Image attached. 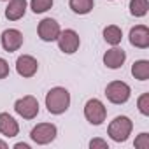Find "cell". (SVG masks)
Instances as JSON below:
<instances>
[{
    "label": "cell",
    "instance_id": "cell-8",
    "mask_svg": "<svg viewBox=\"0 0 149 149\" xmlns=\"http://www.w3.org/2000/svg\"><path fill=\"white\" fill-rule=\"evenodd\" d=\"M60 25L54 21V19H51V18H46V19H42L40 23H39V37L44 40V42H53V40H56L58 39V35H60Z\"/></svg>",
    "mask_w": 149,
    "mask_h": 149
},
{
    "label": "cell",
    "instance_id": "cell-13",
    "mask_svg": "<svg viewBox=\"0 0 149 149\" xmlns=\"http://www.w3.org/2000/svg\"><path fill=\"white\" fill-rule=\"evenodd\" d=\"M125 60H126V53L123 49H119V47H112V49H109L104 54V63L109 68H119V67H123Z\"/></svg>",
    "mask_w": 149,
    "mask_h": 149
},
{
    "label": "cell",
    "instance_id": "cell-15",
    "mask_svg": "<svg viewBox=\"0 0 149 149\" xmlns=\"http://www.w3.org/2000/svg\"><path fill=\"white\" fill-rule=\"evenodd\" d=\"M132 74L139 81H147L149 79V61L147 60H139L132 65Z\"/></svg>",
    "mask_w": 149,
    "mask_h": 149
},
{
    "label": "cell",
    "instance_id": "cell-18",
    "mask_svg": "<svg viewBox=\"0 0 149 149\" xmlns=\"http://www.w3.org/2000/svg\"><path fill=\"white\" fill-rule=\"evenodd\" d=\"M147 9H149L147 0H130V13H132V16H137V18L146 16Z\"/></svg>",
    "mask_w": 149,
    "mask_h": 149
},
{
    "label": "cell",
    "instance_id": "cell-17",
    "mask_svg": "<svg viewBox=\"0 0 149 149\" xmlns=\"http://www.w3.org/2000/svg\"><path fill=\"white\" fill-rule=\"evenodd\" d=\"M68 6L76 14H88V13H91L95 2L93 0H70Z\"/></svg>",
    "mask_w": 149,
    "mask_h": 149
},
{
    "label": "cell",
    "instance_id": "cell-3",
    "mask_svg": "<svg viewBox=\"0 0 149 149\" xmlns=\"http://www.w3.org/2000/svg\"><path fill=\"white\" fill-rule=\"evenodd\" d=\"M130 93H132L130 86L123 81H112L105 88V97L112 104H125L130 98Z\"/></svg>",
    "mask_w": 149,
    "mask_h": 149
},
{
    "label": "cell",
    "instance_id": "cell-23",
    "mask_svg": "<svg viewBox=\"0 0 149 149\" xmlns=\"http://www.w3.org/2000/svg\"><path fill=\"white\" fill-rule=\"evenodd\" d=\"M90 147H91V149H97V147H100V149H109L107 142L102 140V139H93V140L90 142Z\"/></svg>",
    "mask_w": 149,
    "mask_h": 149
},
{
    "label": "cell",
    "instance_id": "cell-7",
    "mask_svg": "<svg viewBox=\"0 0 149 149\" xmlns=\"http://www.w3.org/2000/svg\"><path fill=\"white\" fill-rule=\"evenodd\" d=\"M58 46L63 53L67 54H72V53H76L79 49V35L74 32V30H65V32H60L58 35Z\"/></svg>",
    "mask_w": 149,
    "mask_h": 149
},
{
    "label": "cell",
    "instance_id": "cell-10",
    "mask_svg": "<svg viewBox=\"0 0 149 149\" xmlns=\"http://www.w3.org/2000/svg\"><path fill=\"white\" fill-rule=\"evenodd\" d=\"M39 68V63L33 56H28V54H23L16 60V70L21 77H33L35 72Z\"/></svg>",
    "mask_w": 149,
    "mask_h": 149
},
{
    "label": "cell",
    "instance_id": "cell-16",
    "mask_svg": "<svg viewBox=\"0 0 149 149\" xmlns=\"http://www.w3.org/2000/svg\"><path fill=\"white\" fill-rule=\"evenodd\" d=\"M104 39H105V42H109L111 46H118V44L121 42V39H123L121 28L116 26V25L105 26V30H104Z\"/></svg>",
    "mask_w": 149,
    "mask_h": 149
},
{
    "label": "cell",
    "instance_id": "cell-21",
    "mask_svg": "<svg viewBox=\"0 0 149 149\" xmlns=\"http://www.w3.org/2000/svg\"><path fill=\"white\" fill-rule=\"evenodd\" d=\"M135 147L137 149H149V135L147 133H140L135 139Z\"/></svg>",
    "mask_w": 149,
    "mask_h": 149
},
{
    "label": "cell",
    "instance_id": "cell-14",
    "mask_svg": "<svg viewBox=\"0 0 149 149\" xmlns=\"http://www.w3.org/2000/svg\"><path fill=\"white\" fill-rule=\"evenodd\" d=\"M18 132H19V126L13 116H9L7 112L0 114V133L4 137H16Z\"/></svg>",
    "mask_w": 149,
    "mask_h": 149
},
{
    "label": "cell",
    "instance_id": "cell-22",
    "mask_svg": "<svg viewBox=\"0 0 149 149\" xmlns=\"http://www.w3.org/2000/svg\"><path fill=\"white\" fill-rule=\"evenodd\" d=\"M7 76H9V63L4 58H0V79H6Z\"/></svg>",
    "mask_w": 149,
    "mask_h": 149
},
{
    "label": "cell",
    "instance_id": "cell-20",
    "mask_svg": "<svg viewBox=\"0 0 149 149\" xmlns=\"http://www.w3.org/2000/svg\"><path fill=\"white\" fill-rule=\"evenodd\" d=\"M137 105H139V111H140L144 116H149V93L140 95V97H139Z\"/></svg>",
    "mask_w": 149,
    "mask_h": 149
},
{
    "label": "cell",
    "instance_id": "cell-19",
    "mask_svg": "<svg viewBox=\"0 0 149 149\" xmlns=\"http://www.w3.org/2000/svg\"><path fill=\"white\" fill-rule=\"evenodd\" d=\"M30 7L35 14H40V13H46L53 7V0H32Z\"/></svg>",
    "mask_w": 149,
    "mask_h": 149
},
{
    "label": "cell",
    "instance_id": "cell-9",
    "mask_svg": "<svg viewBox=\"0 0 149 149\" xmlns=\"http://www.w3.org/2000/svg\"><path fill=\"white\" fill-rule=\"evenodd\" d=\"M23 46V33L19 30H14V28H9L2 33V47L7 51V53H13V51H18L19 47Z\"/></svg>",
    "mask_w": 149,
    "mask_h": 149
},
{
    "label": "cell",
    "instance_id": "cell-25",
    "mask_svg": "<svg viewBox=\"0 0 149 149\" xmlns=\"http://www.w3.org/2000/svg\"><path fill=\"white\" fill-rule=\"evenodd\" d=\"M0 147H2V149H6V147H7V144H6V142H2V140H0Z\"/></svg>",
    "mask_w": 149,
    "mask_h": 149
},
{
    "label": "cell",
    "instance_id": "cell-12",
    "mask_svg": "<svg viewBox=\"0 0 149 149\" xmlns=\"http://www.w3.org/2000/svg\"><path fill=\"white\" fill-rule=\"evenodd\" d=\"M26 13V0H9V6L6 7V18L9 21H18Z\"/></svg>",
    "mask_w": 149,
    "mask_h": 149
},
{
    "label": "cell",
    "instance_id": "cell-2",
    "mask_svg": "<svg viewBox=\"0 0 149 149\" xmlns=\"http://www.w3.org/2000/svg\"><path fill=\"white\" fill-rule=\"evenodd\" d=\"M132 128H133V123L130 121V118L118 116V118H114V121H111V125L107 128V133L111 135L112 140L125 142L128 139V135L132 133Z\"/></svg>",
    "mask_w": 149,
    "mask_h": 149
},
{
    "label": "cell",
    "instance_id": "cell-4",
    "mask_svg": "<svg viewBox=\"0 0 149 149\" xmlns=\"http://www.w3.org/2000/svg\"><path fill=\"white\" fill-rule=\"evenodd\" d=\"M84 116L91 125H102L105 121L107 116V109L104 107V104L98 98H91L86 102L84 105Z\"/></svg>",
    "mask_w": 149,
    "mask_h": 149
},
{
    "label": "cell",
    "instance_id": "cell-11",
    "mask_svg": "<svg viewBox=\"0 0 149 149\" xmlns=\"http://www.w3.org/2000/svg\"><path fill=\"white\" fill-rule=\"evenodd\" d=\"M130 44L139 47V49H146L149 47V28L144 25H137L130 30Z\"/></svg>",
    "mask_w": 149,
    "mask_h": 149
},
{
    "label": "cell",
    "instance_id": "cell-1",
    "mask_svg": "<svg viewBox=\"0 0 149 149\" xmlns=\"http://www.w3.org/2000/svg\"><path fill=\"white\" fill-rule=\"evenodd\" d=\"M70 105V93L65 88H53L46 95V107L51 114H63Z\"/></svg>",
    "mask_w": 149,
    "mask_h": 149
},
{
    "label": "cell",
    "instance_id": "cell-6",
    "mask_svg": "<svg viewBox=\"0 0 149 149\" xmlns=\"http://www.w3.org/2000/svg\"><path fill=\"white\" fill-rule=\"evenodd\" d=\"M30 137L35 144H49L56 137V126L51 123H40L32 130Z\"/></svg>",
    "mask_w": 149,
    "mask_h": 149
},
{
    "label": "cell",
    "instance_id": "cell-24",
    "mask_svg": "<svg viewBox=\"0 0 149 149\" xmlns=\"http://www.w3.org/2000/svg\"><path fill=\"white\" fill-rule=\"evenodd\" d=\"M14 147H16V149H30V147H28V144H16Z\"/></svg>",
    "mask_w": 149,
    "mask_h": 149
},
{
    "label": "cell",
    "instance_id": "cell-5",
    "mask_svg": "<svg viewBox=\"0 0 149 149\" xmlns=\"http://www.w3.org/2000/svg\"><path fill=\"white\" fill-rule=\"evenodd\" d=\"M14 111H16L21 118H25V119H33V118L39 114V102H37L35 97L26 95V97L19 98V100L14 104Z\"/></svg>",
    "mask_w": 149,
    "mask_h": 149
}]
</instances>
